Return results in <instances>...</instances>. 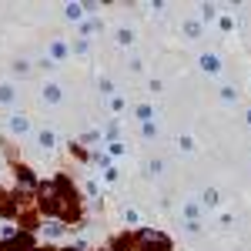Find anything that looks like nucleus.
Instances as JSON below:
<instances>
[{"label": "nucleus", "instance_id": "nucleus-1", "mask_svg": "<svg viewBox=\"0 0 251 251\" xmlns=\"http://www.w3.org/2000/svg\"><path fill=\"white\" fill-rule=\"evenodd\" d=\"M201 64H204V71H211V74L218 71V57H214V54H211V57L204 54V57H201Z\"/></svg>", "mask_w": 251, "mask_h": 251}, {"label": "nucleus", "instance_id": "nucleus-2", "mask_svg": "<svg viewBox=\"0 0 251 251\" xmlns=\"http://www.w3.org/2000/svg\"><path fill=\"white\" fill-rule=\"evenodd\" d=\"M44 97H47V100H57V87H54V84H50V87H44Z\"/></svg>", "mask_w": 251, "mask_h": 251}]
</instances>
